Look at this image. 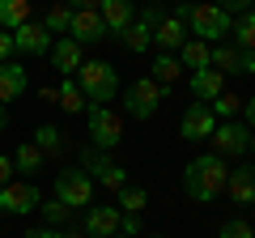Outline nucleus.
<instances>
[{"label": "nucleus", "instance_id": "1", "mask_svg": "<svg viewBox=\"0 0 255 238\" xmlns=\"http://www.w3.org/2000/svg\"><path fill=\"white\" fill-rule=\"evenodd\" d=\"M226 179H230V162L217 153H196L183 166V192L196 204H213L226 196Z\"/></svg>", "mask_w": 255, "mask_h": 238}, {"label": "nucleus", "instance_id": "2", "mask_svg": "<svg viewBox=\"0 0 255 238\" xmlns=\"http://www.w3.org/2000/svg\"><path fill=\"white\" fill-rule=\"evenodd\" d=\"M174 17L183 21V30H187V38H200V43H226L230 38V13L217 9V4H179V9H170Z\"/></svg>", "mask_w": 255, "mask_h": 238}, {"label": "nucleus", "instance_id": "3", "mask_svg": "<svg viewBox=\"0 0 255 238\" xmlns=\"http://www.w3.org/2000/svg\"><path fill=\"white\" fill-rule=\"evenodd\" d=\"M73 81L81 85L85 102H94V107H107L119 94V73H115L111 60H81V68L73 73Z\"/></svg>", "mask_w": 255, "mask_h": 238}, {"label": "nucleus", "instance_id": "4", "mask_svg": "<svg viewBox=\"0 0 255 238\" xmlns=\"http://www.w3.org/2000/svg\"><path fill=\"white\" fill-rule=\"evenodd\" d=\"M166 98H170V85H157L153 77H136V81H128L124 111H128V119H140V123H149V119L162 111Z\"/></svg>", "mask_w": 255, "mask_h": 238}, {"label": "nucleus", "instance_id": "5", "mask_svg": "<svg viewBox=\"0 0 255 238\" xmlns=\"http://www.w3.org/2000/svg\"><path fill=\"white\" fill-rule=\"evenodd\" d=\"M85 128H90V145L102 149V153H111V149H119V140H124V119H119V111L111 107H85Z\"/></svg>", "mask_w": 255, "mask_h": 238}, {"label": "nucleus", "instance_id": "6", "mask_svg": "<svg viewBox=\"0 0 255 238\" xmlns=\"http://www.w3.org/2000/svg\"><path fill=\"white\" fill-rule=\"evenodd\" d=\"M209 145H213V153L226 157V162L247 157V153H251V128H247V123H238V119H217V128H213Z\"/></svg>", "mask_w": 255, "mask_h": 238}, {"label": "nucleus", "instance_id": "7", "mask_svg": "<svg viewBox=\"0 0 255 238\" xmlns=\"http://www.w3.org/2000/svg\"><path fill=\"white\" fill-rule=\"evenodd\" d=\"M81 170L90 174L94 183H102L107 192H119V187L128 183V170H124V166H119L111 153H102V149H94V145L81 149Z\"/></svg>", "mask_w": 255, "mask_h": 238}, {"label": "nucleus", "instance_id": "8", "mask_svg": "<svg viewBox=\"0 0 255 238\" xmlns=\"http://www.w3.org/2000/svg\"><path fill=\"white\" fill-rule=\"evenodd\" d=\"M55 200H60L64 209H90L94 204V179L81 170V166L60 170L55 174Z\"/></svg>", "mask_w": 255, "mask_h": 238}, {"label": "nucleus", "instance_id": "9", "mask_svg": "<svg viewBox=\"0 0 255 238\" xmlns=\"http://www.w3.org/2000/svg\"><path fill=\"white\" fill-rule=\"evenodd\" d=\"M38 204H43V192L30 179H9V183L0 187V213H9V217H26Z\"/></svg>", "mask_w": 255, "mask_h": 238}, {"label": "nucleus", "instance_id": "10", "mask_svg": "<svg viewBox=\"0 0 255 238\" xmlns=\"http://www.w3.org/2000/svg\"><path fill=\"white\" fill-rule=\"evenodd\" d=\"M213 128H217V115H213L204 102H191V107L183 111V119H179V136L191 140V145H196V140H209Z\"/></svg>", "mask_w": 255, "mask_h": 238}, {"label": "nucleus", "instance_id": "11", "mask_svg": "<svg viewBox=\"0 0 255 238\" xmlns=\"http://www.w3.org/2000/svg\"><path fill=\"white\" fill-rule=\"evenodd\" d=\"M9 34H13V51H21V55H47L51 43H55V38L43 30V21H34V17L21 21V26L9 30Z\"/></svg>", "mask_w": 255, "mask_h": 238}, {"label": "nucleus", "instance_id": "12", "mask_svg": "<svg viewBox=\"0 0 255 238\" xmlns=\"http://www.w3.org/2000/svg\"><path fill=\"white\" fill-rule=\"evenodd\" d=\"M68 38H73L77 47L102 43V38H107V26H102L98 9H73V21H68Z\"/></svg>", "mask_w": 255, "mask_h": 238}, {"label": "nucleus", "instance_id": "13", "mask_svg": "<svg viewBox=\"0 0 255 238\" xmlns=\"http://www.w3.org/2000/svg\"><path fill=\"white\" fill-rule=\"evenodd\" d=\"M30 90V73L21 60H0V107L17 102L21 94Z\"/></svg>", "mask_w": 255, "mask_h": 238}, {"label": "nucleus", "instance_id": "14", "mask_svg": "<svg viewBox=\"0 0 255 238\" xmlns=\"http://www.w3.org/2000/svg\"><path fill=\"white\" fill-rule=\"evenodd\" d=\"M98 17H102V26H107V34H124L132 21H136V0H102L98 4Z\"/></svg>", "mask_w": 255, "mask_h": 238}, {"label": "nucleus", "instance_id": "15", "mask_svg": "<svg viewBox=\"0 0 255 238\" xmlns=\"http://www.w3.org/2000/svg\"><path fill=\"white\" fill-rule=\"evenodd\" d=\"M47 55H51V68H60V77H73L77 68H81V60H85V47H77L68 34H60Z\"/></svg>", "mask_w": 255, "mask_h": 238}, {"label": "nucleus", "instance_id": "16", "mask_svg": "<svg viewBox=\"0 0 255 238\" xmlns=\"http://www.w3.org/2000/svg\"><path fill=\"white\" fill-rule=\"evenodd\" d=\"M187 90H191V102H204V107H209L217 94H226V77H221L217 68H200V73L187 77Z\"/></svg>", "mask_w": 255, "mask_h": 238}, {"label": "nucleus", "instance_id": "17", "mask_svg": "<svg viewBox=\"0 0 255 238\" xmlns=\"http://www.w3.org/2000/svg\"><path fill=\"white\" fill-rule=\"evenodd\" d=\"M85 234L90 238L119 234V209L115 204H90V213H85Z\"/></svg>", "mask_w": 255, "mask_h": 238}, {"label": "nucleus", "instance_id": "18", "mask_svg": "<svg viewBox=\"0 0 255 238\" xmlns=\"http://www.w3.org/2000/svg\"><path fill=\"white\" fill-rule=\"evenodd\" d=\"M226 192H230V200H234V204H251V200H255V170H251L247 162L230 170Z\"/></svg>", "mask_w": 255, "mask_h": 238}, {"label": "nucleus", "instance_id": "19", "mask_svg": "<svg viewBox=\"0 0 255 238\" xmlns=\"http://www.w3.org/2000/svg\"><path fill=\"white\" fill-rule=\"evenodd\" d=\"M30 145H34L43 157H60V153H64V132L55 128V123H38V128H34V140H30Z\"/></svg>", "mask_w": 255, "mask_h": 238}, {"label": "nucleus", "instance_id": "20", "mask_svg": "<svg viewBox=\"0 0 255 238\" xmlns=\"http://www.w3.org/2000/svg\"><path fill=\"white\" fill-rule=\"evenodd\" d=\"M55 98H60V111H64V115H85V107H90L85 94H81V85H77L73 77H60V94H55Z\"/></svg>", "mask_w": 255, "mask_h": 238}, {"label": "nucleus", "instance_id": "21", "mask_svg": "<svg viewBox=\"0 0 255 238\" xmlns=\"http://www.w3.org/2000/svg\"><path fill=\"white\" fill-rule=\"evenodd\" d=\"M119 47H124V51L128 55H145L149 51V47H153V38H149V26H145V21H132V26H128L124 30V34H119Z\"/></svg>", "mask_w": 255, "mask_h": 238}, {"label": "nucleus", "instance_id": "22", "mask_svg": "<svg viewBox=\"0 0 255 238\" xmlns=\"http://www.w3.org/2000/svg\"><path fill=\"white\" fill-rule=\"evenodd\" d=\"M115 204H119V213H132V217H140L145 213V204H149V192L140 183H124L115 192Z\"/></svg>", "mask_w": 255, "mask_h": 238}, {"label": "nucleus", "instance_id": "23", "mask_svg": "<svg viewBox=\"0 0 255 238\" xmlns=\"http://www.w3.org/2000/svg\"><path fill=\"white\" fill-rule=\"evenodd\" d=\"M9 157H13V170H21V174L30 179V183H34V174L47 166V157L38 153V149L30 145V140H26V145H17V153H9Z\"/></svg>", "mask_w": 255, "mask_h": 238}, {"label": "nucleus", "instance_id": "24", "mask_svg": "<svg viewBox=\"0 0 255 238\" xmlns=\"http://www.w3.org/2000/svg\"><path fill=\"white\" fill-rule=\"evenodd\" d=\"M149 77H153L157 85H174V81L183 77L179 55H170V51H157V60H153V68H149Z\"/></svg>", "mask_w": 255, "mask_h": 238}, {"label": "nucleus", "instance_id": "25", "mask_svg": "<svg viewBox=\"0 0 255 238\" xmlns=\"http://www.w3.org/2000/svg\"><path fill=\"white\" fill-rule=\"evenodd\" d=\"M179 64L191 68V73H200V68H209V43H200V38H187V43L179 47Z\"/></svg>", "mask_w": 255, "mask_h": 238}, {"label": "nucleus", "instance_id": "26", "mask_svg": "<svg viewBox=\"0 0 255 238\" xmlns=\"http://www.w3.org/2000/svg\"><path fill=\"white\" fill-rule=\"evenodd\" d=\"M68 21H73V4H68V0H64V4L55 0L51 9H47V17H43V30L51 38H60V34H68Z\"/></svg>", "mask_w": 255, "mask_h": 238}, {"label": "nucleus", "instance_id": "27", "mask_svg": "<svg viewBox=\"0 0 255 238\" xmlns=\"http://www.w3.org/2000/svg\"><path fill=\"white\" fill-rule=\"evenodd\" d=\"M230 34H234V47L238 51H251L255 47V13H238V21H230Z\"/></svg>", "mask_w": 255, "mask_h": 238}, {"label": "nucleus", "instance_id": "28", "mask_svg": "<svg viewBox=\"0 0 255 238\" xmlns=\"http://www.w3.org/2000/svg\"><path fill=\"white\" fill-rule=\"evenodd\" d=\"M30 21V0H0V30H17Z\"/></svg>", "mask_w": 255, "mask_h": 238}, {"label": "nucleus", "instance_id": "29", "mask_svg": "<svg viewBox=\"0 0 255 238\" xmlns=\"http://www.w3.org/2000/svg\"><path fill=\"white\" fill-rule=\"evenodd\" d=\"M238 107H243V98H238V94H217V98L209 102V111H213L217 119H234Z\"/></svg>", "mask_w": 255, "mask_h": 238}, {"label": "nucleus", "instance_id": "30", "mask_svg": "<svg viewBox=\"0 0 255 238\" xmlns=\"http://www.w3.org/2000/svg\"><path fill=\"white\" fill-rule=\"evenodd\" d=\"M38 213H43V217H47V226H55V230H60V221H68V213H73V209H64V204L60 200H51V204H38Z\"/></svg>", "mask_w": 255, "mask_h": 238}, {"label": "nucleus", "instance_id": "31", "mask_svg": "<svg viewBox=\"0 0 255 238\" xmlns=\"http://www.w3.org/2000/svg\"><path fill=\"white\" fill-rule=\"evenodd\" d=\"M217 238H251V226H247L243 217H230V221H221Z\"/></svg>", "mask_w": 255, "mask_h": 238}, {"label": "nucleus", "instance_id": "32", "mask_svg": "<svg viewBox=\"0 0 255 238\" xmlns=\"http://www.w3.org/2000/svg\"><path fill=\"white\" fill-rule=\"evenodd\" d=\"M140 230H145V226H140V217L119 213V234H124V238H140Z\"/></svg>", "mask_w": 255, "mask_h": 238}, {"label": "nucleus", "instance_id": "33", "mask_svg": "<svg viewBox=\"0 0 255 238\" xmlns=\"http://www.w3.org/2000/svg\"><path fill=\"white\" fill-rule=\"evenodd\" d=\"M255 73V51H238V77H251Z\"/></svg>", "mask_w": 255, "mask_h": 238}, {"label": "nucleus", "instance_id": "34", "mask_svg": "<svg viewBox=\"0 0 255 238\" xmlns=\"http://www.w3.org/2000/svg\"><path fill=\"white\" fill-rule=\"evenodd\" d=\"M217 9H226V13H247L251 9V0H213Z\"/></svg>", "mask_w": 255, "mask_h": 238}, {"label": "nucleus", "instance_id": "35", "mask_svg": "<svg viewBox=\"0 0 255 238\" xmlns=\"http://www.w3.org/2000/svg\"><path fill=\"white\" fill-rule=\"evenodd\" d=\"M21 238H60V230L55 226H34V230H26Z\"/></svg>", "mask_w": 255, "mask_h": 238}, {"label": "nucleus", "instance_id": "36", "mask_svg": "<svg viewBox=\"0 0 255 238\" xmlns=\"http://www.w3.org/2000/svg\"><path fill=\"white\" fill-rule=\"evenodd\" d=\"M13 55H17V51H13V34H9V30H0V60H13Z\"/></svg>", "mask_w": 255, "mask_h": 238}, {"label": "nucleus", "instance_id": "37", "mask_svg": "<svg viewBox=\"0 0 255 238\" xmlns=\"http://www.w3.org/2000/svg\"><path fill=\"white\" fill-rule=\"evenodd\" d=\"M9 179H13V157H9V153H0V187L9 183Z\"/></svg>", "mask_w": 255, "mask_h": 238}, {"label": "nucleus", "instance_id": "38", "mask_svg": "<svg viewBox=\"0 0 255 238\" xmlns=\"http://www.w3.org/2000/svg\"><path fill=\"white\" fill-rule=\"evenodd\" d=\"M68 4H73V9H98L102 0H68Z\"/></svg>", "mask_w": 255, "mask_h": 238}, {"label": "nucleus", "instance_id": "39", "mask_svg": "<svg viewBox=\"0 0 255 238\" xmlns=\"http://www.w3.org/2000/svg\"><path fill=\"white\" fill-rule=\"evenodd\" d=\"M9 128V107H0V132Z\"/></svg>", "mask_w": 255, "mask_h": 238}, {"label": "nucleus", "instance_id": "40", "mask_svg": "<svg viewBox=\"0 0 255 238\" xmlns=\"http://www.w3.org/2000/svg\"><path fill=\"white\" fill-rule=\"evenodd\" d=\"M111 238H124V234H111Z\"/></svg>", "mask_w": 255, "mask_h": 238}, {"label": "nucleus", "instance_id": "41", "mask_svg": "<svg viewBox=\"0 0 255 238\" xmlns=\"http://www.w3.org/2000/svg\"><path fill=\"white\" fill-rule=\"evenodd\" d=\"M153 238H162V234H153Z\"/></svg>", "mask_w": 255, "mask_h": 238}]
</instances>
